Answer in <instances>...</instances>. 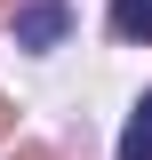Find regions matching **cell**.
Masks as SVG:
<instances>
[{
  "instance_id": "cell-3",
  "label": "cell",
  "mask_w": 152,
  "mask_h": 160,
  "mask_svg": "<svg viewBox=\"0 0 152 160\" xmlns=\"http://www.w3.org/2000/svg\"><path fill=\"white\" fill-rule=\"evenodd\" d=\"M112 32L120 40H152V0H112Z\"/></svg>"
},
{
  "instance_id": "cell-4",
  "label": "cell",
  "mask_w": 152,
  "mask_h": 160,
  "mask_svg": "<svg viewBox=\"0 0 152 160\" xmlns=\"http://www.w3.org/2000/svg\"><path fill=\"white\" fill-rule=\"evenodd\" d=\"M16 160H56V152H40V144H24V152H16Z\"/></svg>"
},
{
  "instance_id": "cell-5",
  "label": "cell",
  "mask_w": 152,
  "mask_h": 160,
  "mask_svg": "<svg viewBox=\"0 0 152 160\" xmlns=\"http://www.w3.org/2000/svg\"><path fill=\"white\" fill-rule=\"evenodd\" d=\"M0 136H8V104H0Z\"/></svg>"
},
{
  "instance_id": "cell-2",
  "label": "cell",
  "mask_w": 152,
  "mask_h": 160,
  "mask_svg": "<svg viewBox=\"0 0 152 160\" xmlns=\"http://www.w3.org/2000/svg\"><path fill=\"white\" fill-rule=\"evenodd\" d=\"M120 160H152V96L128 112V128H120Z\"/></svg>"
},
{
  "instance_id": "cell-1",
  "label": "cell",
  "mask_w": 152,
  "mask_h": 160,
  "mask_svg": "<svg viewBox=\"0 0 152 160\" xmlns=\"http://www.w3.org/2000/svg\"><path fill=\"white\" fill-rule=\"evenodd\" d=\"M64 32H72V8H64V0H40V8L16 16V48H56Z\"/></svg>"
}]
</instances>
